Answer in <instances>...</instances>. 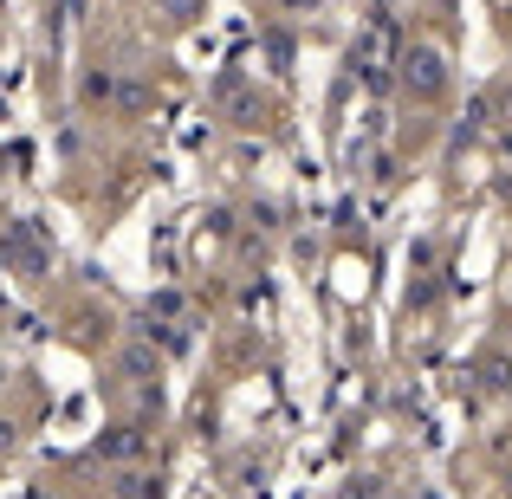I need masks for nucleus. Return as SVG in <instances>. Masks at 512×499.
I'll return each instance as SVG.
<instances>
[]
</instances>
